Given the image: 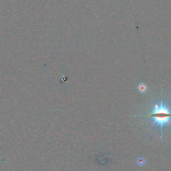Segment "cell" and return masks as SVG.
I'll list each match as a JSON object with an SVG mask.
<instances>
[{
    "label": "cell",
    "mask_w": 171,
    "mask_h": 171,
    "mask_svg": "<svg viewBox=\"0 0 171 171\" xmlns=\"http://www.w3.org/2000/svg\"><path fill=\"white\" fill-rule=\"evenodd\" d=\"M143 116L152 118L153 120V125L160 126L161 137L162 136L163 127L166 125H171V113L169 108L163 104L162 99L161 100L160 105L156 104L154 106L151 113Z\"/></svg>",
    "instance_id": "6da1fadb"
},
{
    "label": "cell",
    "mask_w": 171,
    "mask_h": 171,
    "mask_svg": "<svg viewBox=\"0 0 171 171\" xmlns=\"http://www.w3.org/2000/svg\"><path fill=\"white\" fill-rule=\"evenodd\" d=\"M139 90L140 92L141 93L145 92V91L147 90V87L145 84H141L140 85H139V87H138Z\"/></svg>",
    "instance_id": "7a4b0ae2"
}]
</instances>
